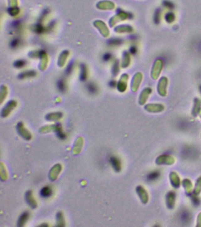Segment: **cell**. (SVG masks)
<instances>
[{"instance_id":"6da1fadb","label":"cell","mask_w":201,"mask_h":227,"mask_svg":"<svg viewBox=\"0 0 201 227\" xmlns=\"http://www.w3.org/2000/svg\"><path fill=\"white\" fill-rule=\"evenodd\" d=\"M17 130H18L19 133L20 134V135L23 138H24L25 140H29L31 138V135L29 133V131L25 129L23 126V124L21 123H20L18 124Z\"/></svg>"},{"instance_id":"7a4b0ae2","label":"cell","mask_w":201,"mask_h":227,"mask_svg":"<svg viewBox=\"0 0 201 227\" xmlns=\"http://www.w3.org/2000/svg\"><path fill=\"white\" fill-rule=\"evenodd\" d=\"M109 162L113 169L116 172H119L121 170V162L118 158L115 156H112L109 159Z\"/></svg>"},{"instance_id":"3957f363","label":"cell","mask_w":201,"mask_h":227,"mask_svg":"<svg viewBox=\"0 0 201 227\" xmlns=\"http://www.w3.org/2000/svg\"><path fill=\"white\" fill-rule=\"evenodd\" d=\"M25 199L26 201L28 203V204H29V205L33 208H35L37 207V203L35 202L34 197H33V194L32 192L31 191H28L25 194Z\"/></svg>"},{"instance_id":"277c9868","label":"cell","mask_w":201,"mask_h":227,"mask_svg":"<svg viewBox=\"0 0 201 227\" xmlns=\"http://www.w3.org/2000/svg\"><path fill=\"white\" fill-rule=\"evenodd\" d=\"M29 218V212H25L23 213L19 219L17 225L20 227H23L24 225L25 224Z\"/></svg>"},{"instance_id":"5b68a950","label":"cell","mask_w":201,"mask_h":227,"mask_svg":"<svg viewBox=\"0 0 201 227\" xmlns=\"http://www.w3.org/2000/svg\"><path fill=\"white\" fill-rule=\"evenodd\" d=\"M54 131H56V133L57 134V136L58 138L61 139V140H65L66 138V135L63 131L61 125L60 124H57V125H55Z\"/></svg>"},{"instance_id":"8992f818","label":"cell","mask_w":201,"mask_h":227,"mask_svg":"<svg viewBox=\"0 0 201 227\" xmlns=\"http://www.w3.org/2000/svg\"><path fill=\"white\" fill-rule=\"evenodd\" d=\"M40 194H41V196L42 197H50L52 195V190L49 186H45L44 188H42V189L41 190Z\"/></svg>"},{"instance_id":"52a82bcc","label":"cell","mask_w":201,"mask_h":227,"mask_svg":"<svg viewBox=\"0 0 201 227\" xmlns=\"http://www.w3.org/2000/svg\"><path fill=\"white\" fill-rule=\"evenodd\" d=\"M175 195L173 192H170L168 194L167 196V205L168 207L169 208L173 207V205H174V201H175Z\"/></svg>"},{"instance_id":"ba28073f","label":"cell","mask_w":201,"mask_h":227,"mask_svg":"<svg viewBox=\"0 0 201 227\" xmlns=\"http://www.w3.org/2000/svg\"><path fill=\"white\" fill-rule=\"evenodd\" d=\"M56 219H57V222L58 223L57 226H60V227L64 226V217H63L62 212H60L57 213V216H56Z\"/></svg>"},{"instance_id":"9c48e42d","label":"cell","mask_w":201,"mask_h":227,"mask_svg":"<svg viewBox=\"0 0 201 227\" xmlns=\"http://www.w3.org/2000/svg\"><path fill=\"white\" fill-rule=\"evenodd\" d=\"M160 174L159 172H153L152 173H150L148 176H147V179L149 181H153V180H155L156 179H157V178H159Z\"/></svg>"},{"instance_id":"30bf717a","label":"cell","mask_w":201,"mask_h":227,"mask_svg":"<svg viewBox=\"0 0 201 227\" xmlns=\"http://www.w3.org/2000/svg\"><path fill=\"white\" fill-rule=\"evenodd\" d=\"M87 89L88 91V92L90 93V94H95L96 92H97V88L96 86L94 85V84H88L87 86Z\"/></svg>"},{"instance_id":"8fae6325","label":"cell","mask_w":201,"mask_h":227,"mask_svg":"<svg viewBox=\"0 0 201 227\" xmlns=\"http://www.w3.org/2000/svg\"><path fill=\"white\" fill-rule=\"evenodd\" d=\"M57 87L59 91L61 92H64L66 89V86H65V84H64L63 80H60L57 82Z\"/></svg>"},{"instance_id":"7c38bea8","label":"cell","mask_w":201,"mask_h":227,"mask_svg":"<svg viewBox=\"0 0 201 227\" xmlns=\"http://www.w3.org/2000/svg\"><path fill=\"white\" fill-rule=\"evenodd\" d=\"M163 5L167 7L169 9H173L174 8V4L172 3L171 1H168V0H165L163 2Z\"/></svg>"},{"instance_id":"4fadbf2b","label":"cell","mask_w":201,"mask_h":227,"mask_svg":"<svg viewBox=\"0 0 201 227\" xmlns=\"http://www.w3.org/2000/svg\"><path fill=\"white\" fill-rule=\"evenodd\" d=\"M165 19L167 22L171 23L175 19V15L172 13H168L165 15Z\"/></svg>"},{"instance_id":"5bb4252c","label":"cell","mask_w":201,"mask_h":227,"mask_svg":"<svg viewBox=\"0 0 201 227\" xmlns=\"http://www.w3.org/2000/svg\"><path fill=\"white\" fill-rule=\"evenodd\" d=\"M182 220L186 222L189 219V214L187 212H183L181 215Z\"/></svg>"},{"instance_id":"9a60e30c","label":"cell","mask_w":201,"mask_h":227,"mask_svg":"<svg viewBox=\"0 0 201 227\" xmlns=\"http://www.w3.org/2000/svg\"><path fill=\"white\" fill-rule=\"evenodd\" d=\"M159 19H160V10H157L155 11V15H154V21H155L156 23H159Z\"/></svg>"},{"instance_id":"2e32d148","label":"cell","mask_w":201,"mask_h":227,"mask_svg":"<svg viewBox=\"0 0 201 227\" xmlns=\"http://www.w3.org/2000/svg\"><path fill=\"white\" fill-rule=\"evenodd\" d=\"M82 74H81V76H80V78L82 80H84L86 79V70H85V68L83 66L82 67Z\"/></svg>"},{"instance_id":"e0dca14e","label":"cell","mask_w":201,"mask_h":227,"mask_svg":"<svg viewBox=\"0 0 201 227\" xmlns=\"http://www.w3.org/2000/svg\"><path fill=\"white\" fill-rule=\"evenodd\" d=\"M111 58V54L110 53H106L103 56V59L104 61H108Z\"/></svg>"},{"instance_id":"ac0fdd59","label":"cell","mask_w":201,"mask_h":227,"mask_svg":"<svg viewBox=\"0 0 201 227\" xmlns=\"http://www.w3.org/2000/svg\"><path fill=\"white\" fill-rule=\"evenodd\" d=\"M24 64V63L23 62V61H18L15 63V65L17 66V67H22L23 65Z\"/></svg>"},{"instance_id":"d6986e66","label":"cell","mask_w":201,"mask_h":227,"mask_svg":"<svg viewBox=\"0 0 201 227\" xmlns=\"http://www.w3.org/2000/svg\"><path fill=\"white\" fill-rule=\"evenodd\" d=\"M17 44H18V40L15 39L11 43V46L13 47H15L17 45Z\"/></svg>"},{"instance_id":"ffe728a7","label":"cell","mask_w":201,"mask_h":227,"mask_svg":"<svg viewBox=\"0 0 201 227\" xmlns=\"http://www.w3.org/2000/svg\"><path fill=\"white\" fill-rule=\"evenodd\" d=\"M136 51H137V50L136 49V47H132L130 49V52H131L132 53H133V54L136 53Z\"/></svg>"},{"instance_id":"44dd1931","label":"cell","mask_w":201,"mask_h":227,"mask_svg":"<svg viewBox=\"0 0 201 227\" xmlns=\"http://www.w3.org/2000/svg\"><path fill=\"white\" fill-rule=\"evenodd\" d=\"M110 84V86H112V87H114V85H115V82H113V81H112V82H110V84Z\"/></svg>"}]
</instances>
